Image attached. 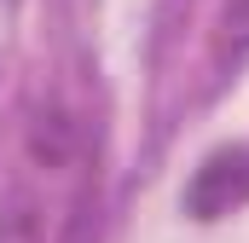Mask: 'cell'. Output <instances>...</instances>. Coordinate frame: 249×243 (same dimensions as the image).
I'll return each instance as SVG.
<instances>
[{
    "mask_svg": "<svg viewBox=\"0 0 249 243\" xmlns=\"http://www.w3.org/2000/svg\"><path fill=\"white\" fill-rule=\"evenodd\" d=\"M244 197H249V151H214L186 185V214L214 220V214H226Z\"/></svg>",
    "mask_w": 249,
    "mask_h": 243,
    "instance_id": "6da1fadb",
    "label": "cell"
},
{
    "mask_svg": "<svg viewBox=\"0 0 249 243\" xmlns=\"http://www.w3.org/2000/svg\"><path fill=\"white\" fill-rule=\"evenodd\" d=\"M23 151L35 168H70L75 151H81V127L64 116V110H35L29 133H23Z\"/></svg>",
    "mask_w": 249,
    "mask_h": 243,
    "instance_id": "7a4b0ae2",
    "label": "cell"
},
{
    "mask_svg": "<svg viewBox=\"0 0 249 243\" xmlns=\"http://www.w3.org/2000/svg\"><path fill=\"white\" fill-rule=\"evenodd\" d=\"M87 232H93V208H75V220H70V238H64V243H87Z\"/></svg>",
    "mask_w": 249,
    "mask_h": 243,
    "instance_id": "277c9868",
    "label": "cell"
},
{
    "mask_svg": "<svg viewBox=\"0 0 249 243\" xmlns=\"http://www.w3.org/2000/svg\"><path fill=\"white\" fill-rule=\"evenodd\" d=\"M220 52L226 58H244L249 52V0L226 6V17H220Z\"/></svg>",
    "mask_w": 249,
    "mask_h": 243,
    "instance_id": "3957f363",
    "label": "cell"
}]
</instances>
